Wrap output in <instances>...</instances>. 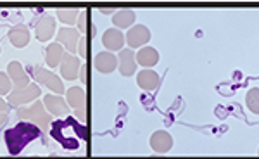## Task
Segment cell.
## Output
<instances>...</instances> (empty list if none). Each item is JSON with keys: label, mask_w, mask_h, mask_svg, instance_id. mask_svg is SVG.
Returning <instances> with one entry per match:
<instances>
[{"label": "cell", "mask_w": 259, "mask_h": 159, "mask_svg": "<svg viewBox=\"0 0 259 159\" xmlns=\"http://www.w3.org/2000/svg\"><path fill=\"white\" fill-rule=\"evenodd\" d=\"M50 137L57 140L64 149L76 150L80 149L81 142L87 140V128L76 118L56 120L50 127Z\"/></svg>", "instance_id": "cell-1"}, {"label": "cell", "mask_w": 259, "mask_h": 159, "mask_svg": "<svg viewBox=\"0 0 259 159\" xmlns=\"http://www.w3.org/2000/svg\"><path fill=\"white\" fill-rule=\"evenodd\" d=\"M40 135H41V130L36 125L28 123V121H19L16 127L7 130L6 135H4V140H6L9 154L18 156L31 142L40 139Z\"/></svg>", "instance_id": "cell-2"}, {"label": "cell", "mask_w": 259, "mask_h": 159, "mask_svg": "<svg viewBox=\"0 0 259 159\" xmlns=\"http://www.w3.org/2000/svg\"><path fill=\"white\" fill-rule=\"evenodd\" d=\"M16 116L21 121H28V123L36 125L41 132H47L50 128V121H52V114L45 109L41 100H35V102L28 104V106L18 107L16 109Z\"/></svg>", "instance_id": "cell-3"}, {"label": "cell", "mask_w": 259, "mask_h": 159, "mask_svg": "<svg viewBox=\"0 0 259 159\" xmlns=\"http://www.w3.org/2000/svg\"><path fill=\"white\" fill-rule=\"evenodd\" d=\"M28 69H30V73L35 76L38 85H44L45 89L52 90L56 95L66 94V89H64V83H62V80L57 76V74H54L50 69L40 68V66H30Z\"/></svg>", "instance_id": "cell-4"}, {"label": "cell", "mask_w": 259, "mask_h": 159, "mask_svg": "<svg viewBox=\"0 0 259 159\" xmlns=\"http://www.w3.org/2000/svg\"><path fill=\"white\" fill-rule=\"evenodd\" d=\"M41 95V89L38 83H30L26 89H21V90H12L9 95H7V102L11 104V107H23L28 106V104L35 102L38 100Z\"/></svg>", "instance_id": "cell-5"}, {"label": "cell", "mask_w": 259, "mask_h": 159, "mask_svg": "<svg viewBox=\"0 0 259 159\" xmlns=\"http://www.w3.org/2000/svg\"><path fill=\"white\" fill-rule=\"evenodd\" d=\"M124 36H126V44L132 50L145 47V45L149 44V40L152 38L150 30L147 26H144V24H135V26H132Z\"/></svg>", "instance_id": "cell-6"}, {"label": "cell", "mask_w": 259, "mask_h": 159, "mask_svg": "<svg viewBox=\"0 0 259 159\" xmlns=\"http://www.w3.org/2000/svg\"><path fill=\"white\" fill-rule=\"evenodd\" d=\"M80 31L74 30V28H68V26H62L56 35V42L61 44L62 47L66 49L68 54H73L78 52V42H80Z\"/></svg>", "instance_id": "cell-7"}, {"label": "cell", "mask_w": 259, "mask_h": 159, "mask_svg": "<svg viewBox=\"0 0 259 159\" xmlns=\"http://www.w3.org/2000/svg\"><path fill=\"white\" fill-rule=\"evenodd\" d=\"M57 21L52 18L50 14H44L40 16L38 21L35 24V36L38 42H49L52 40L54 33L57 31Z\"/></svg>", "instance_id": "cell-8"}, {"label": "cell", "mask_w": 259, "mask_h": 159, "mask_svg": "<svg viewBox=\"0 0 259 159\" xmlns=\"http://www.w3.org/2000/svg\"><path fill=\"white\" fill-rule=\"evenodd\" d=\"M7 74H9L11 82H12V87H14V90H21V89H26L28 85H30V74L24 71L23 64H21L19 61H12L9 62V66H7Z\"/></svg>", "instance_id": "cell-9"}, {"label": "cell", "mask_w": 259, "mask_h": 159, "mask_svg": "<svg viewBox=\"0 0 259 159\" xmlns=\"http://www.w3.org/2000/svg\"><path fill=\"white\" fill-rule=\"evenodd\" d=\"M126 44V36L124 33L118 30V28H109V30L104 31L102 35V45L107 49V52H121Z\"/></svg>", "instance_id": "cell-10"}, {"label": "cell", "mask_w": 259, "mask_h": 159, "mask_svg": "<svg viewBox=\"0 0 259 159\" xmlns=\"http://www.w3.org/2000/svg\"><path fill=\"white\" fill-rule=\"evenodd\" d=\"M150 149L156 154H168L171 149H173V137H171L169 132H164V130H157L150 135Z\"/></svg>", "instance_id": "cell-11"}, {"label": "cell", "mask_w": 259, "mask_h": 159, "mask_svg": "<svg viewBox=\"0 0 259 159\" xmlns=\"http://www.w3.org/2000/svg\"><path fill=\"white\" fill-rule=\"evenodd\" d=\"M80 64V59H78L76 56H73V54H64V57H62L61 64H59V69H61V76L64 80H68V82H73V80L78 78V74H80V69H81Z\"/></svg>", "instance_id": "cell-12"}, {"label": "cell", "mask_w": 259, "mask_h": 159, "mask_svg": "<svg viewBox=\"0 0 259 159\" xmlns=\"http://www.w3.org/2000/svg\"><path fill=\"white\" fill-rule=\"evenodd\" d=\"M118 61H119L118 69H119L121 76H133V74H135L139 62H137V56L132 49L121 50L119 56H118Z\"/></svg>", "instance_id": "cell-13"}, {"label": "cell", "mask_w": 259, "mask_h": 159, "mask_svg": "<svg viewBox=\"0 0 259 159\" xmlns=\"http://www.w3.org/2000/svg\"><path fill=\"white\" fill-rule=\"evenodd\" d=\"M41 102H44L45 109H47L52 116H68L69 114V109H71L69 104L66 102L61 95L49 94V95H45Z\"/></svg>", "instance_id": "cell-14"}, {"label": "cell", "mask_w": 259, "mask_h": 159, "mask_svg": "<svg viewBox=\"0 0 259 159\" xmlns=\"http://www.w3.org/2000/svg\"><path fill=\"white\" fill-rule=\"evenodd\" d=\"M118 64H119L118 57H116L112 52H107V50H106V52H99L97 56H95V59H94L95 69H97L99 73H102V74H111L112 71L118 69Z\"/></svg>", "instance_id": "cell-15"}, {"label": "cell", "mask_w": 259, "mask_h": 159, "mask_svg": "<svg viewBox=\"0 0 259 159\" xmlns=\"http://www.w3.org/2000/svg\"><path fill=\"white\" fill-rule=\"evenodd\" d=\"M137 85L145 92H152L161 85V78L156 71L152 69H142L137 74Z\"/></svg>", "instance_id": "cell-16"}, {"label": "cell", "mask_w": 259, "mask_h": 159, "mask_svg": "<svg viewBox=\"0 0 259 159\" xmlns=\"http://www.w3.org/2000/svg\"><path fill=\"white\" fill-rule=\"evenodd\" d=\"M7 36H9V42L16 49H24L30 44V38H31L30 30H28L24 24H16V26H12Z\"/></svg>", "instance_id": "cell-17"}, {"label": "cell", "mask_w": 259, "mask_h": 159, "mask_svg": "<svg viewBox=\"0 0 259 159\" xmlns=\"http://www.w3.org/2000/svg\"><path fill=\"white\" fill-rule=\"evenodd\" d=\"M137 62L140 66H144V69H152L154 66L159 62V52H157L154 47H142L139 52H137Z\"/></svg>", "instance_id": "cell-18"}, {"label": "cell", "mask_w": 259, "mask_h": 159, "mask_svg": "<svg viewBox=\"0 0 259 159\" xmlns=\"http://www.w3.org/2000/svg\"><path fill=\"white\" fill-rule=\"evenodd\" d=\"M64 54H66V49L62 47L61 44H57V42L47 45V47H45V62H47L49 68L50 69L57 68V66L61 64Z\"/></svg>", "instance_id": "cell-19"}, {"label": "cell", "mask_w": 259, "mask_h": 159, "mask_svg": "<svg viewBox=\"0 0 259 159\" xmlns=\"http://www.w3.org/2000/svg\"><path fill=\"white\" fill-rule=\"evenodd\" d=\"M66 102L69 104V107H73L74 111L87 107V92L81 87H71L66 90Z\"/></svg>", "instance_id": "cell-20"}, {"label": "cell", "mask_w": 259, "mask_h": 159, "mask_svg": "<svg viewBox=\"0 0 259 159\" xmlns=\"http://www.w3.org/2000/svg\"><path fill=\"white\" fill-rule=\"evenodd\" d=\"M135 21H137V14H135V11H132V9H121L112 14V24H114V28H118V30H124V28L130 30Z\"/></svg>", "instance_id": "cell-21"}, {"label": "cell", "mask_w": 259, "mask_h": 159, "mask_svg": "<svg viewBox=\"0 0 259 159\" xmlns=\"http://www.w3.org/2000/svg\"><path fill=\"white\" fill-rule=\"evenodd\" d=\"M78 16H80V11L78 9H57L56 11L57 21H61V23L68 28H73V24L78 23Z\"/></svg>", "instance_id": "cell-22"}, {"label": "cell", "mask_w": 259, "mask_h": 159, "mask_svg": "<svg viewBox=\"0 0 259 159\" xmlns=\"http://www.w3.org/2000/svg\"><path fill=\"white\" fill-rule=\"evenodd\" d=\"M245 106L252 114H259V89H250L245 94Z\"/></svg>", "instance_id": "cell-23"}, {"label": "cell", "mask_w": 259, "mask_h": 159, "mask_svg": "<svg viewBox=\"0 0 259 159\" xmlns=\"http://www.w3.org/2000/svg\"><path fill=\"white\" fill-rule=\"evenodd\" d=\"M89 11H81L80 16H78V31L87 35V33H94L95 35V26H90V21H89Z\"/></svg>", "instance_id": "cell-24"}, {"label": "cell", "mask_w": 259, "mask_h": 159, "mask_svg": "<svg viewBox=\"0 0 259 159\" xmlns=\"http://www.w3.org/2000/svg\"><path fill=\"white\" fill-rule=\"evenodd\" d=\"M12 90H14V87H12L9 74L0 71V97H2V95H9Z\"/></svg>", "instance_id": "cell-25"}, {"label": "cell", "mask_w": 259, "mask_h": 159, "mask_svg": "<svg viewBox=\"0 0 259 159\" xmlns=\"http://www.w3.org/2000/svg\"><path fill=\"white\" fill-rule=\"evenodd\" d=\"M78 54H80L81 59L89 57V36H81L78 42Z\"/></svg>", "instance_id": "cell-26"}, {"label": "cell", "mask_w": 259, "mask_h": 159, "mask_svg": "<svg viewBox=\"0 0 259 159\" xmlns=\"http://www.w3.org/2000/svg\"><path fill=\"white\" fill-rule=\"evenodd\" d=\"M87 71H89V68H87V64H83L81 69H80V82L83 83V85L89 83V73H87Z\"/></svg>", "instance_id": "cell-27"}, {"label": "cell", "mask_w": 259, "mask_h": 159, "mask_svg": "<svg viewBox=\"0 0 259 159\" xmlns=\"http://www.w3.org/2000/svg\"><path fill=\"white\" fill-rule=\"evenodd\" d=\"M9 111H11V104L0 97V114H4V112H6V114H9Z\"/></svg>", "instance_id": "cell-28"}, {"label": "cell", "mask_w": 259, "mask_h": 159, "mask_svg": "<svg viewBox=\"0 0 259 159\" xmlns=\"http://www.w3.org/2000/svg\"><path fill=\"white\" fill-rule=\"evenodd\" d=\"M7 121H9V114H6V112H4V114H0V128L6 127Z\"/></svg>", "instance_id": "cell-29"}, {"label": "cell", "mask_w": 259, "mask_h": 159, "mask_svg": "<svg viewBox=\"0 0 259 159\" xmlns=\"http://www.w3.org/2000/svg\"><path fill=\"white\" fill-rule=\"evenodd\" d=\"M100 12H102V14H114L116 11H112V9H100Z\"/></svg>", "instance_id": "cell-30"}, {"label": "cell", "mask_w": 259, "mask_h": 159, "mask_svg": "<svg viewBox=\"0 0 259 159\" xmlns=\"http://www.w3.org/2000/svg\"><path fill=\"white\" fill-rule=\"evenodd\" d=\"M0 52H2V47H0Z\"/></svg>", "instance_id": "cell-31"}, {"label": "cell", "mask_w": 259, "mask_h": 159, "mask_svg": "<svg viewBox=\"0 0 259 159\" xmlns=\"http://www.w3.org/2000/svg\"><path fill=\"white\" fill-rule=\"evenodd\" d=\"M257 154H259V149H257Z\"/></svg>", "instance_id": "cell-32"}]
</instances>
